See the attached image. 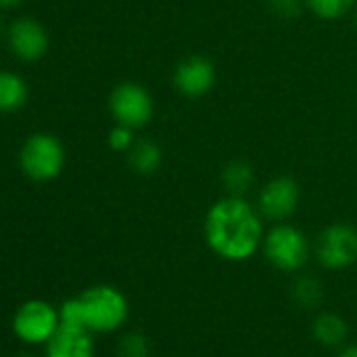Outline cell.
<instances>
[{
	"instance_id": "12",
	"label": "cell",
	"mask_w": 357,
	"mask_h": 357,
	"mask_svg": "<svg viewBox=\"0 0 357 357\" xmlns=\"http://www.w3.org/2000/svg\"><path fill=\"white\" fill-rule=\"evenodd\" d=\"M311 334L324 347H340L349 334V328L340 315H336L332 311H321L315 315V319L311 324Z\"/></svg>"
},
{
	"instance_id": "15",
	"label": "cell",
	"mask_w": 357,
	"mask_h": 357,
	"mask_svg": "<svg viewBox=\"0 0 357 357\" xmlns=\"http://www.w3.org/2000/svg\"><path fill=\"white\" fill-rule=\"evenodd\" d=\"M221 181H223L225 190L229 192V196H242L255 183L252 166L244 160H231L221 172Z\"/></svg>"
},
{
	"instance_id": "19",
	"label": "cell",
	"mask_w": 357,
	"mask_h": 357,
	"mask_svg": "<svg viewBox=\"0 0 357 357\" xmlns=\"http://www.w3.org/2000/svg\"><path fill=\"white\" fill-rule=\"evenodd\" d=\"M135 130L128 128V126H122V124H116L112 130H109V137H107V143L114 151H128L132 145H135Z\"/></svg>"
},
{
	"instance_id": "8",
	"label": "cell",
	"mask_w": 357,
	"mask_h": 357,
	"mask_svg": "<svg viewBox=\"0 0 357 357\" xmlns=\"http://www.w3.org/2000/svg\"><path fill=\"white\" fill-rule=\"evenodd\" d=\"M301 202V188L292 176H275L259 192L257 208L263 219L282 223L294 215Z\"/></svg>"
},
{
	"instance_id": "21",
	"label": "cell",
	"mask_w": 357,
	"mask_h": 357,
	"mask_svg": "<svg viewBox=\"0 0 357 357\" xmlns=\"http://www.w3.org/2000/svg\"><path fill=\"white\" fill-rule=\"evenodd\" d=\"M338 357H357V344H349V347H344V349L338 353Z\"/></svg>"
},
{
	"instance_id": "14",
	"label": "cell",
	"mask_w": 357,
	"mask_h": 357,
	"mask_svg": "<svg viewBox=\"0 0 357 357\" xmlns=\"http://www.w3.org/2000/svg\"><path fill=\"white\" fill-rule=\"evenodd\" d=\"M28 101V84L13 72H0V112H17Z\"/></svg>"
},
{
	"instance_id": "11",
	"label": "cell",
	"mask_w": 357,
	"mask_h": 357,
	"mask_svg": "<svg viewBox=\"0 0 357 357\" xmlns=\"http://www.w3.org/2000/svg\"><path fill=\"white\" fill-rule=\"evenodd\" d=\"M47 357H95L93 332L61 324L47 342Z\"/></svg>"
},
{
	"instance_id": "24",
	"label": "cell",
	"mask_w": 357,
	"mask_h": 357,
	"mask_svg": "<svg viewBox=\"0 0 357 357\" xmlns=\"http://www.w3.org/2000/svg\"><path fill=\"white\" fill-rule=\"evenodd\" d=\"M355 22H357V11H355Z\"/></svg>"
},
{
	"instance_id": "22",
	"label": "cell",
	"mask_w": 357,
	"mask_h": 357,
	"mask_svg": "<svg viewBox=\"0 0 357 357\" xmlns=\"http://www.w3.org/2000/svg\"><path fill=\"white\" fill-rule=\"evenodd\" d=\"M24 3V0H0V9H15Z\"/></svg>"
},
{
	"instance_id": "10",
	"label": "cell",
	"mask_w": 357,
	"mask_h": 357,
	"mask_svg": "<svg viewBox=\"0 0 357 357\" xmlns=\"http://www.w3.org/2000/svg\"><path fill=\"white\" fill-rule=\"evenodd\" d=\"M9 47L22 61H38L49 49L47 30L32 17H22L9 28Z\"/></svg>"
},
{
	"instance_id": "17",
	"label": "cell",
	"mask_w": 357,
	"mask_h": 357,
	"mask_svg": "<svg viewBox=\"0 0 357 357\" xmlns=\"http://www.w3.org/2000/svg\"><path fill=\"white\" fill-rule=\"evenodd\" d=\"M321 286L315 278H298L294 288H292V296L301 307H315L321 301Z\"/></svg>"
},
{
	"instance_id": "18",
	"label": "cell",
	"mask_w": 357,
	"mask_h": 357,
	"mask_svg": "<svg viewBox=\"0 0 357 357\" xmlns=\"http://www.w3.org/2000/svg\"><path fill=\"white\" fill-rule=\"evenodd\" d=\"M118 355L120 357H151L149 340L141 332H128L122 336L118 344Z\"/></svg>"
},
{
	"instance_id": "9",
	"label": "cell",
	"mask_w": 357,
	"mask_h": 357,
	"mask_svg": "<svg viewBox=\"0 0 357 357\" xmlns=\"http://www.w3.org/2000/svg\"><path fill=\"white\" fill-rule=\"evenodd\" d=\"M172 82H174V89L183 97L198 99L213 91L217 82V70L208 57L192 55L174 68Z\"/></svg>"
},
{
	"instance_id": "6",
	"label": "cell",
	"mask_w": 357,
	"mask_h": 357,
	"mask_svg": "<svg viewBox=\"0 0 357 357\" xmlns=\"http://www.w3.org/2000/svg\"><path fill=\"white\" fill-rule=\"evenodd\" d=\"M109 112L116 124L139 130L153 118V99L145 86L137 82H122L109 95Z\"/></svg>"
},
{
	"instance_id": "20",
	"label": "cell",
	"mask_w": 357,
	"mask_h": 357,
	"mask_svg": "<svg viewBox=\"0 0 357 357\" xmlns=\"http://www.w3.org/2000/svg\"><path fill=\"white\" fill-rule=\"evenodd\" d=\"M269 7L275 15L292 20L301 13V0H269Z\"/></svg>"
},
{
	"instance_id": "7",
	"label": "cell",
	"mask_w": 357,
	"mask_h": 357,
	"mask_svg": "<svg viewBox=\"0 0 357 357\" xmlns=\"http://www.w3.org/2000/svg\"><path fill=\"white\" fill-rule=\"evenodd\" d=\"M315 257L330 271L351 267L357 261V229L347 223L328 225L315 242Z\"/></svg>"
},
{
	"instance_id": "1",
	"label": "cell",
	"mask_w": 357,
	"mask_h": 357,
	"mask_svg": "<svg viewBox=\"0 0 357 357\" xmlns=\"http://www.w3.org/2000/svg\"><path fill=\"white\" fill-rule=\"evenodd\" d=\"M263 217L242 196L217 200L204 217V240L225 261H248L263 246Z\"/></svg>"
},
{
	"instance_id": "16",
	"label": "cell",
	"mask_w": 357,
	"mask_h": 357,
	"mask_svg": "<svg viewBox=\"0 0 357 357\" xmlns=\"http://www.w3.org/2000/svg\"><path fill=\"white\" fill-rule=\"evenodd\" d=\"M305 3L315 17L334 22V20H340L342 15H347L355 7L357 0H305Z\"/></svg>"
},
{
	"instance_id": "13",
	"label": "cell",
	"mask_w": 357,
	"mask_h": 357,
	"mask_svg": "<svg viewBox=\"0 0 357 357\" xmlns=\"http://www.w3.org/2000/svg\"><path fill=\"white\" fill-rule=\"evenodd\" d=\"M128 164L137 174H153L162 164V149L151 139H137L128 149Z\"/></svg>"
},
{
	"instance_id": "4",
	"label": "cell",
	"mask_w": 357,
	"mask_h": 357,
	"mask_svg": "<svg viewBox=\"0 0 357 357\" xmlns=\"http://www.w3.org/2000/svg\"><path fill=\"white\" fill-rule=\"evenodd\" d=\"M20 166L32 181H51L66 166V147L55 135L36 132L22 145Z\"/></svg>"
},
{
	"instance_id": "3",
	"label": "cell",
	"mask_w": 357,
	"mask_h": 357,
	"mask_svg": "<svg viewBox=\"0 0 357 357\" xmlns=\"http://www.w3.org/2000/svg\"><path fill=\"white\" fill-rule=\"evenodd\" d=\"M261 248L265 259L275 269L286 273L301 271L309 261V252H311L307 236L298 227L284 221L275 223L269 231H265Z\"/></svg>"
},
{
	"instance_id": "5",
	"label": "cell",
	"mask_w": 357,
	"mask_h": 357,
	"mask_svg": "<svg viewBox=\"0 0 357 357\" xmlns=\"http://www.w3.org/2000/svg\"><path fill=\"white\" fill-rule=\"evenodd\" d=\"M61 315L51 303L32 298L26 301L13 317V330L20 340L28 344H47L51 336L59 330Z\"/></svg>"
},
{
	"instance_id": "23",
	"label": "cell",
	"mask_w": 357,
	"mask_h": 357,
	"mask_svg": "<svg viewBox=\"0 0 357 357\" xmlns=\"http://www.w3.org/2000/svg\"><path fill=\"white\" fill-rule=\"evenodd\" d=\"M0 36H3V26H0Z\"/></svg>"
},
{
	"instance_id": "2",
	"label": "cell",
	"mask_w": 357,
	"mask_h": 357,
	"mask_svg": "<svg viewBox=\"0 0 357 357\" xmlns=\"http://www.w3.org/2000/svg\"><path fill=\"white\" fill-rule=\"evenodd\" d=\"M128 298L122 290L99 284L91 286L74 298H68L61 309V324L86 328L93 334H112L128 321Z\"/></svg>"
}]
</instances>
